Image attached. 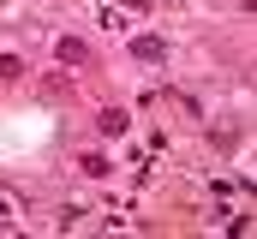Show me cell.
<instances>
[{
    "label": "cell",
    "instance_id": "1",
    "mask_svg": "<svg viewBox=\"0 0 257 239\" xmlns=\"http://www.w3.org/2000/svg\"><path fill=\"white\" fill-rule=\"evenodd\" d=\"M54 60L60 66H90V42L84 36H54Z\"/></svg>",
    "mask_w": 257,
    "mask_h": 239
},
{
    "label": "cell",
    "instance_id": "2",
    "mask_svg": "<svg viewBox=\"0 0 257 239\" xmlns=\"http://www.w3.org/2000/svg\"><path fill=\"white\" fill-rule=\"evenodd\" d=\"M132 60H144V66H168V42H162V36H132Z\"/></svg>",
    "mask_w": 257,
    "mask_h": 239
},
{
    "label": "cell",
    "instance_id": "3",
    "mask_svg": "<svg viewBox=\"0 0 257 239\" xmlns=\"http://www.w3.org/2000/svg\"><path fill=\"white\" fill-rule=\"evenodd\" d=\"M18 215H24V197L0 185V227H18Z\"/></svg>",
    "mask_w": 257,
    "mask_h": 239
},
{
    "label": "cell",
    "instance_id": "4",
    "mask_svg": "<svg viewBox=\"0 0 257 239\" xmlns=\"http://www.w3.org/2000/svg\"><path fill=\"white\" fill-rule=\"evenodd\" d=\"M96 132H102V138H120V132H126V114H120V108H102V114H96Z\"/></svg>",
    "mask_w": 257,
    "mask_h": 239
},
{
    "label": "cell",
    "instance_id": "5",
    "mask_svg": "<svg viewBox=\"0 0 257 239\" xmlns=\"http://www.w3.org/2000/svg\"><path fill=\"white\" fill-rule=\"evenodd\" d=\"M78 168H84V174H90V179H108V174H114V162H108V156H84Z\"/></svg>",
    "mask_w": 257,
    "mask_h": 239
},
{
    "label": "cell",
    "instance_id": "6",
    "mask_svg": "<svg viewBox=\"0 0 257 239\" xmlns=\"http://www.w3.org/2000/svg\"><path fill=\"white\" fill-rule=\"evenodd\" d=\"M18 72H24V60H18V54H0V78H18Z\"/></svg>",
    "mask_w": 257,
    "mask_h": 239
}]
</instances>
